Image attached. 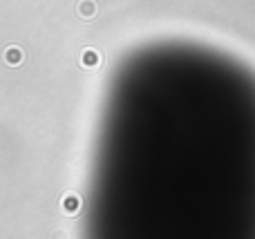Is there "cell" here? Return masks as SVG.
<instances>
[{
    "instance_id": "1",
    "label": "cell",
    "mask_w": 255,
    "mask_h": 239,
    "mask_svg": "<svg viewBox=\"0 0 255 239\" xmlns=\"http://www.w3.org/2000/svg\"><path fill=\"white\" fill-rule=\"evenodd\" d=\"M81 65H83V67H96V65H101V54L92 47L83 49V52H81Z\"/></svg>"
},
{
    "instance_id": "2",
    "label": "cell",
    "mask_w": 255,
    "mask_h": 239,
    "mask_svg": "<svg viewBox=\"0 0 255 239\" xmlns=\"http://www.w3.org/2000/svg\"><path fill=\"white\" fill-rule=\"evenodd\" d=\"M79 16L83 20H90L92 16H96V2L94 0H81L79 2Z\"/></svg>"
},
{
    "instance_id": "3",
    "label": "cell",
    "mask_w": 255,
    "mask_h": 239,
    "mask_svg": "<svg viewBox=\"0 0 255 239\" xmlns=\"http://www.w3.org/2000/svg\"><path fill=\"white\" fill-rule=\"evenodd\" d=\"M63 210L67 215H74V213H79V208H81V199H79V195H65L63 197Z\"/></svg>"
},
{
    "instance_id": "4",
    "label": "cell",
    "mask_w": 255,
    "mask_h": 239,
    "mask_svg": "<svg viewBox=\"0 0 255 239\" xmlns=\"http://www.w3.org/2000/svg\"><path fill=\"white\" fill-rule=\"evenodd\" d=\"M5 60L9 65H21L22 63V49L18 47H7L5 49Z\"/></svg>"
}]
</instances>
